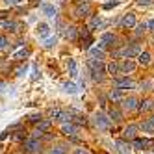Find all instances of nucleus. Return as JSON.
<instances>
[{"instance_id": "obj_1", "label": "nucleus", "mask_w": 154, "mask_h": 154, "mask_svg": "<svg viewBox=\"0 0 154 154\" xmlns=\"http://www.w3.org/2000/svg\"><path fill=\"white\" fill-rule=\"evenodd\" d=\"M87 67H89V72H91L93 80H102L104 78V65L100 63V60L91 58L89 61H87Z\"/></svg>"}, {"instance_id": "obj_2", "label": "nucleus", "mask_w": 154, "mask_h": 154, "mask_svg": "<svg viewBox=\"0 0 154 154\" xmlns=\"http://www.w3.org/2000/svg\"><path fill=\"white\" fill-rule=\"evenodd\" d=\"M23 149L28 152V154H37V152H41V143L37 141V137H28V139H24V145H23Z\"/></svg>"}, {"instance_id": "obj_3", "label": "nucleus", "mask_w": 154, "mask_h": 154, "mask_svg": "<svg viewBox=\"0 0 154 154\" xmlns=\"http://www.w3.org/2000/svg\"><path fill=\"white\" fill-rule=\"evenodd\" d=\"M95 125L100 128V130H108L109 125H112V119H109L108 115H104L102 112H98V113L95 115Z\"/></svg>"}, {"instance_id": "obj_4", "label": "nucleus", "mask_w": 154, "mask_h": 154, "mask_svg": "<svg viewBox=\"0 0 154 154\" xmlns=\"http://www.w3.org/2000/svg\"><path fill=\"white\" fill-rule=\"evenodd\" d=\"M141 54V45H130V47H125L123 50H121V56L125 58H134V56H139Z\"/></svg>"}, {"instance_id": "obj_5", "label": "nucleus", "mask_w": 154, "mask_h": 154, "mask_svg": "<svg viewBox=\"0 0 154 154\" xmlns=\"http://www.w3.org/2000/svg\"><path fill=\"white\" fill-rule=\"evenodd\" d=\"M113 43H115V35H113V34H104L102 39H100V43H98V47L104 50V48H108V47H113Z\"/></svg>"}, {"instance_id": "obj_6", "label": "nucleus", "mask_w": 154, "mask_h": 154, "mask_svg": "<svg viewBox=\"0 0 154 154\" xmlns=\"http://www.w3.org/2000/svg\"><path fill=\"white\" fill-rule=\"evenodd\" d=\"M61 130H63V134H65V136H69V137H72L74 141H78V137H76V132H78V128H76L72 123H69V125L65 123Z\"/></svg>"}, {"instance_id": "obj_7", "label": "nucleus", "mask_w": 154, "mask_h": 154, "mask_svg": "<svg viewBox=\"0 0 154 154\" xmlns=\"http://www.w3.org/2000/svg\"><path fill=\"white\" fill-rule=\"evenodd\" d=\"M74 13H76V17H87V15H89V4L82 0V2L78 4V8H76Z\"/></svg>"}, {"instance_id": "obj_8", "label": "nucleus", "mask_w": 154, "mask_h": 154, "mask_svg": "<svg viewBox=\"0 0 154 154\" xmlns=\"http://www.w3.org/2000/svg\"><path fill=\"white\" fill-rule=\"evenodd\" d=\"M48 34H50V26H48L47 23L37 24V35H39L41 39H47V37H48Z\"/></svg>"}, {"instance_id": "obj_9", "label": "nucleus", "mask_w": 154, "mask_h": 154, "mask_svg": "<svg viewBox=\"0 0 154 154\" xmlns=\"http://www.w3.org/2000/svg\"><path fill=\"white\" fill-rule=\"evenodd\" d=\"M115 84L121 89H132V87H134V82L130 78H115Z\"/></svg>"}, {"instance_id": "obj_10", "label": "nucleus", "mask_w": 154, "mask_h": 154, "mask_svg": "<svg viewBox=\"0 0 154 154\" xmlns=\"http://www.w3.org/2000/svg\"><path fill=\"white\" fill-rule=\"evenodd\" d=\"M123 26L125 28H134L136 26V15L134 13H126L123 17Z\"/></svg>"}, {"instance_id": "obj_11", "label": "nucleus", "mask_w": 154, "mask_h": 154, "mask_svg": "<svg viewBox=\"0 0 154 154\" xmlns=\"http://www.w3.org/2000/svg\"><path fill=\"white\" fill-rule=\"evenodd\" d=\"M136 134H137V126L136 125H130L125 128V139H136Z\"/></svg>"}, {"instance_id": "obj_12", "label": "nucleus", "mask_w": 154, "mask_h": 154, "mask_svg": "<svg viewBox=\"0 0 154 154\" xmlns=\"http://www.w3.org/2000/svg\"><path fill=\"white\" fill-rule=\"evenodd\" d=\"M115 147L119 149V152L121 154H128L130 152V145L125 141V139H119V141H115Z\"/></svg>"}, {"instance_id": "obj_13", "label": "nucleus", "mask_w": 154, "mask_h": 154, "mask_svg": "<svg viewBox=\"0 0 154 154\" xmlns=\"http://www.w3.org/2000/svg\"><path fill=\"white\" fill-rule=\"evenodd\" d=\"M123 108L125 109H136L137 108V98H134V97L125 98V100H123Z\"/></svg>"}, {"instance_id": "obj_14", "label": "nucleus", "mask_w": 154, "mask_h": 154, "mask_svg": "<svg viewBox=\"0 0 154 154\" xmlns=\"http://www.w3.org/2000/svg\"><path fill=\"white\" fill-rule=\"evenodd\" d=\"M134 69H136V63L132 60H125L123 65H121V71H123V72H132Z\"/></svg>"}, {"instance_id": "obj_15", "label": "nucleus", "mask_w": 154, "mask_h": 154, "mask_svg": "<svg viewBox=\"0 0 154 154\" xmlns=\"http://www.w3.org/2000/svg\"><path fill=\"white\" fill-rule=\"evenodd\" d=\"M150 145V141L149 139H134V149L136 150H143V149H145V147H149Z\"/></svg>"}, {"instance_id": "obj_16", "label": "nucleus", "mask_w": 154, "mask_h": 154, "mask_svg": "<svg viewBox=\"0 0 154 154\" xmlns=\"http://www.w3.org/2000/svg\"><path fill=\"white\" fill-rule=\"evenodd\" d=\"M43 13H45L47 17H56V8H54L52 4H45L43 6Z\"/></svg>"}, {"instance_id": "obj_17", "label": "nucleus", "mask_w": 154, "mask_h": 154, "mask_svg": "<svg viewBox=\"0 0 154 154\" xmlns=\"http://www.w3.org/2000/svg\"><path fill=\"white\" fill-rule=\"evenodd\" d=\"M30 56V50L28 48H20V50H17L15 54H13V60H24V58H28Z\"/></svg>"}, {"instance_id": "obj_18", "label": "nucleus", "mask_w": 154, "mask_h": 154, "mask_svg": "<svg viewBox=\"0 0 154 154\" xmlns=\"http://www.w3.org/2000/svg\"><path fill=\"white\" fill-rule=\"evenodd\" d=\"M67 69H69V74L72 76V78H76V76H78V72H76V61H74V60L69 58V61H67Z\"/></svg>"}, {"instance_id": "obj_19", "label": "nucleus", "mask_w": 154, "mask_h": 154, "mask_svg": "<svg viewBox=\"0 0 154 154\" xmlns=\"http://www.w3.org/2000/svg\"><path fill=\"white\" fill-rule=\"evenodd\" d=\"M89 54H91V58H95V60H97V58H98V60H102V58H104V50H102L100 47L91 48V50H89Z\"/></svg>"}, {"instance_id": "obj_20", "label": "nucleus", "mask_w": 154, "mask_h": 154, "mask_svg": "<svg viewBox=\"0 0 154 154\" xmlns=\"http://www.w3.org/2000/svg\"><path fill=\"white\" fill-rule=\"evenodd\" d=\"M137 60H139L141 65H149V63H150V54H149V52H141L139 56H137Z\"/></svg>"}, {"instance_id": "obj_21", "label": "nucleus", "mask_w": 154, "mask_h": 154, "mask_svg": "<svg viewBox=\"0 0 154 154\" xmlns=\"http://www.w3.org/2000/svg\"><path fill=\"white\" fill-rule=\"evenodd\" d=\"M76 35H78V30H76L74 26H69L67 32H65V37L67 39H76Z\"/></svg>"}, {"instance_id": "obj_22", "label": "nucleus", "mask_w": 154, "mask_h": 154, "mask_svg": "<svg viewBox=\"0 0 154 154\" xmlns=\"http://www.w3.org/2000/svg\"><path fill=\"white\" fill-rule=\"evenodd\" d=\"M109 119H113V121H121V119H123V113H121L117 108H112V109H109Z\"/></svg>"}, {"instance_id": "obj_23", "label": "nucleus", "mask_w": 154, "mask_h": 154, "mask_svg": "<svg viewBox=\"0 0 154 154\" xmlns=\"http://www.w3.org/2000/svg\"><path fill=\"white\" fill-rule=\"evenodd\" d=\"M48 128H50V121H39L37 123V132H41V134L47 132Z\"/></svg>"}, {"instance_id": "obj_24", "label": "nucleus", "mask_w": 154, "mask_h": 154, "mask_svg": "<svg viewBox=\"0 0 154 154\" xmlns=\"http://www.w3.org/2000/svg\"><path fill=\"white\" fill-rule=\"evenodd\" d=\"M108 72L109 74H112V76H115V74H119V65L115 63V61H112V63H108Z\"/></svg>"}, {"instance_id": "obj_25", "label": "nucleus", "mask_w": 154, "mask_h": 154, "mask_svg": "<svg viewBox=\"0 0 154 154\" xmlns=\"http://www.w3.org/2000/svg\"><path fill=\"white\" fill-rule=\"evenodd\" d=\"M141 128H143V132H147V134H154V125L150 123V119L145 121V123L141 125Z\"/></svg>"}, {"instance_id": "obj_26", "label": "nucleus", "mask_w": 154, "mask_h": 154, "mask_svg": "<svg viewBox=\"0 0 154 154\" xmlns=\"http://www.w3.org/2000/svg\"><path fill=\"white\" fill-rule=\"evenodd\" d=\"M63 89L67 91V93H71V95H74V93H78V87H76V85H74L72 82H67V84L63 85Z\"/></svg>"}, {"instance_id": "obj_27", "label": "nucleus", "mask_w": 154, "mask_h": 154, "mask_svg": "<svg viewBox=\"0 0 154 154\" xmlns=\"http://www.w3.org/2000/svg\"><path fill=\"white\" fill-rule=\"evenodd\" d=\"M109 98H112V100H121V98H123V89H113L109 93Z\"/></svg>"}, {"instance_id": "obj_28", "label": "nucleus", "mask_w": 154, "mask_h": 154, "mask_svg": "<svg viewBox=\"0 0 154 154\" xmlns=\"http://www.w3.org/2000/svg\"><path fill=\"white\" fill-rule=\"evenodd\" d=\"M48 115H50L52 119H60L61 109H60V108H50V109H48Z\"/></svg>"}, {"instance_id": "obj_29", "label": "nucleus", "mask_w": 154, "mask_h": 154, "mask_svg": "<svg viewBox=\"0 0 154 154\" xmlns=\"http://www.w3.org/2000/svg\"><path fill=\"white\" fill-rule=\"evenodd\" d=\"M56 43H58L56 37H47V39H45V45H43V47H45V48H52Z\"/></svg>"}, {"instance_id": "obj_30", "label": "nucleus", "mask_w": 154, "mask_h": 154, "mask_svg": "<svg viewBox=\"0 0 154 154\" xmlns=\"http://www.w3.org/2000/svg\"><path fill=\"white\" fill-rule=\"evenodd\" d=\"M60 121H61V123H71V121H72V115H71V113H67V112H61Z\"/></svg>"}, {"instance_id": "obj_31", "label": "nucleus", "mask_w": 154, "mask_h": 154, "mask_svg": "<svg viewBox=\"0 0 154 154\" xmlns=\"http://www.w3.org/2000/svg\"><path fill=\"white\" fill-rule=\"evenodd\" d=\"M147 28H149V23H141V24H137V26H136V34H137V35H141Z\"/></svg>"}, {"instance_id": "obj_32", "label": "nucleus", "mask_w": 154, "mask_h": 154, "mask_svg": "<svg viewBox=\"0 0 154 154\" xmlns=\"http://www.w3.org/2000/svg\"><path fill=\"white\" fill-rule=\"evenodd\" d=\"M139 108L143 109V112H147V109H154V102H152V100H145Z\"/></svg>"}, {"instance_id": "obj_33", "label": "nucleus", "mask_w": 154, "mask_h": 154, "mask_svg": "<svg viewBox=\"0 0 154 154\" xmlns=\"http://www.w3.org/2000/svg\"><path fill=\"white\" fill-rule=\"evenodd\" d=\"M97 26H100V17H93V19L89 20V30H93V28H97Z\"/></svg>"}, {"instance_id": "obj_34", "label": "nucleus", "mask_w": 154, "mask_h": 154, "mask_svg": "<svg viewBox=\"0 0 154 154\" xmlns=\"http://www.w3.org/2000/svg\"><path fill=\"white\" fill-rule=\"evenodd\" d=\"M91 43H93V39H91V35H87L85 39H82V48H85V50H87V48H89V47H91Z\"/></svg>"}, {"instance_id": "obj_35", "label": "nucleus", "mask_w": 154, "mask_h": 154, "mask_svg": "<svg viewBox=\"0 0 154 154\" xmlns=\"http://www.w3.org/2000/svg\"><path fill=\"white\" fill-rule=\"evenodd\" d=\"M26 69H28V67H26V65H20V67H17V71H15V74H17V76H23V74H26Z\"/></svg>"}, {"instance_id": "obj_36", "label": "nucleus", "mask_w": 154, "mask_h": 154, "mask_svg": "<svg viewBox=\"0 0 154 154\" xmlns=\"http://www.w3.org/2000/svg\"><path fill=\"white\" fill-rule=\"evenodd\" d=\"M48 154H65V150H63L61 147H58V149H50Z\"/></svg>"}, {"instance_id": "obj_37", "label": "nucleus", "mask_w": 154, "mask_h": 154, "mask_svg": "<svg viewBox=\"0 0 154 154\" xmlns=\"http://www.w3.org/2000/svg\"><path fill=\"white\" fill-rule=\"evenodd\" d=\"M113 6H119V0H113V2L104 4V9H109V8H113Z\"/></svg>"}, {"instance_id": "obj_38", "label": "nucleus", "mask_w": 154, "mask_h": 154, "mask_svg": "<svg viewBox=\"0 0 154 154\" xmlns=\"http://www.w3.org/2000/svg\"><path fill=\"white\" fill-rule=\"evenodd\" d=\"M6 45H8V39H6L4 35H0V48H4Z\"/></svg>"}, {"instance_id": "obj_39", "label": "nucleus", "mask_w": 154, "mask_h": 154, "mask_svg": "<svg viewBox=\"0 0 154 154\" xmlns=\"http://www.w3.org/2000/svg\"><path fill=\"white\" fill-rule=\"evenodd\" d=\"M137 4L139 6H149V4H152V0H137Z\"/></svg>"}, {"instance_id": "obj_40", "label": "nucleus", "mask_w": 154, "mask_h": 154, "mask_svg": "<svg viewBox=\"0 0 154 154\" xmlns=\"http://www.w3.org/2000/svg\"><path fill=\"white\" fill-rule=\"evenodd\" d=\"M76 125H85V117H76Z\"/></svg>"}, {"instance_id": "obj_41", "label": "nucleus", "mask_w": 154, "mask_h": 154, "mask_svg": "<svg viewBox=\"0 0 154 154\" xmlns=\"http://www.w3.org/2000/svg\"><path fill=\"white\" fill-rule=\"evenodd\" d=\"M6 4H9V6H13V4H19V2H23V0H4Z\"/></svg>"}, {"instance_id": "obj_42", "label": "nucleus", "mask_w": 154, "mask_h": 154, "mask_svg": "<svg viewBox=\"0 0 154 154\" xmlns=\"http://www.w3.org/2000/svg\"><path fill=\"white\" fill-rule=\"evenodd\" d=\"M74 154H89V152L84 150V149H78V150H74Z\"/></svg>"}, {"instance_id": "obj_43", "label": "nucleus", "mask_w": 154, "mask_h": 154, "mask_svg": "<svg viewBox=\"0 0 154 154\" xmlns=\"http://www.w3.org/2000/svg\"><path fill=\"white\" fill-rule=\"evenodd\" d=\"M8 134H9V132H2V134H0V141L6 139V137H8Z\"/></svg>"}, {"instance_id": "obj_44", "label": "nucleus", "mask_w": 154, "mask_h": 154, "mask_svg": "<svg viewBox=\"0 0 154 154\" xmlns=\"http://www.w3.org/2000/svg\"><path fill=\"white\" fill-rule=\"evenodd\" d=\"M149 28H150V30H154V19H152V20H149Z\"/></svg>"}, {"instance_id": "obj_45", "label": "nucleus", "mask_w": 154, "mask_h": 154, "mask_svg": "<svg viewBox=\"0 0 154 154\" xmlns=\"http://www.w3.org/2000/svg\"><path fill=\"white\" fill-rule=\"evenodd\" d=\"M4 87H6V84H0V93L4 91Z\"/></svg>"}, {"instance_id": "obj_46", "label": "nucleus", "mask_w": 154, "mask_h": 154, "mask_svg": "<svg viewBox=\"0 0 154 154\" xmlns=\"http://www.w3.org/2000/svg\"><path fill=\"white\" fill-rule=\"evenodd\" d=\"M150 123H152V125H154V115H152V117H150Z\"/></svg>"}, {"instance_id": "obj_47", "label": "nucleus", "mask_w": 154, "mask_h": 154, "mask_svg": "<svg viewBox=\"0 0 154 154\" xmlns=\"http://www.w3.org/2000/svg\"><path fill=\"white\" fill-rule=\"evenodd\" d=\"M152 152H154V149H152Z\"/></svg>"}, {"instance_id": "obj_48", "label": "nucleus", "mask_w": 154, "mask_h": 154, "mask_svg": "<svg viewBox=\"0 0 154 154\" xmlns=\"http://www.w3.org/2000/svg\"><path fill=\"white\" fill-rule=\"evenodd\" d=\"M0 149H2V147H0Z\"/></svg>"}]
</instances>
